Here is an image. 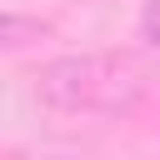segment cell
<instances>
[{
    "mask_svg": "<svg viewBox=\"0 0 160 160\" xmlns=\"http://www.w3.org/2000/svg\"><path fill=\"white\" fill-rule=\"evenodd\" d=\"M30 90L60 115H130L150 95V70L120 50H80L40 65Z\"/></svg>",
    "mask_w": 160,
    "mask_h": 160,
    "instance_id": "1",
    "label": "cell"
},
{
    "mask_svg": "<svg viewBox=\"0 0 160 160\" xmlns=\"http://www.w3.org/2000/svg\"><path fill=\"white\" fill-rule=\"evenodd\" d=\"M140 40H150L160 50V0H145L140 5Z\"/></svg>",
    "mask_w": 160,
    "mask_h": 160,
    "instance_id": "2",
    "label": "cell"
}]
</instances>
